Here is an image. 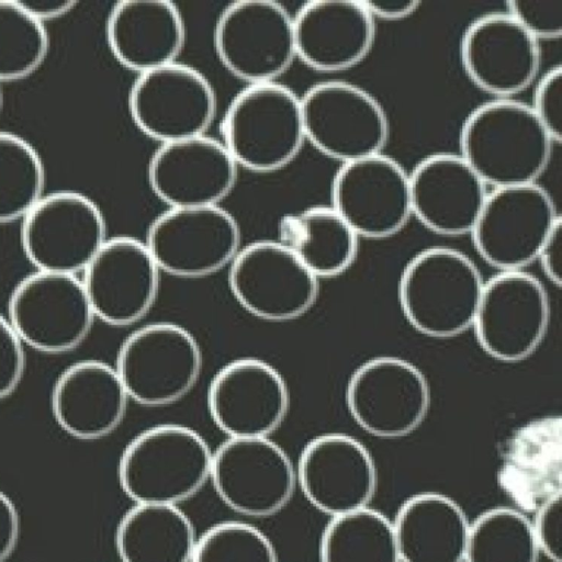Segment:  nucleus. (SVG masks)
Returning <instances> with one entry per match:
<instances>
[{
    "instance_id": "1",
    "label": "nucleus",
    "mask_w": 562,
    "mask_h": 562,
    "mask_svg": "<svg viewBox=\"0 0 562 562\" xmlns=\"http://www.w3.org/2000/svg\"><path fill=\"white\" fill-rule=\"evenodd\" d=\"M554 142L528 103L490 99L474 108L459 132V154L487 188L537 183Z\"/></svg>"
},
{
    "instance_id": "2",
    "label": "nucleus",
    "mask_w": 562,
    "mask_h": 562,
    "mask_svg": "<svg viewBox=\"0 0 562 562\" xmlns=\"http://www.w3.org/2000/svg\"><path fill=\"white\" fill-rule=\"evenodd\" d=\"M213 451L191 427L151 426L122 451L117 481L134 504L173 505L193 497L210 481Z\"/></svg>"
},
{
    "instance_id": "3",
    "label": "nucleus",
    "mask_w": 562,
    "mask_h": 562,
    "mask_svg": "<svg viewBox=\"0 0 562 562\" xmlns=\"http://www.w3.org/2000/svg\"><path fill=\"white\" fill-rule=\"evenodd\" d=\"M483 285L476 265L467 255L449 247H430L404 267L397 297L415 330L445 339L472 327Z\"/></svg>"
},
{
    "instance_id": "4",
    "label": "nucleus",
    "mask_w": 562,
    "mask_h": 562,
    "mask_svg": "<svg viewBox=\"0 0 562 562\" xmlns=\"http://www.w3.org/2000/svg\"><path fill=\"white\" fill-rule=\"evenodd\" d=\"M221 136L239 169H284L306 143L300 95L280 81L247 85L229 102Z\"/></svg>"
},
{
    "instance_id": "5",
    "label": "nucleus",
    "mask_w": 562,
    "mask_h": 562,
    "mask_svg": "<svg viewBox=\"0 0 562 562\" xmlns=\"http://www.w3.org/2000/svg\"><path fill=\"white\" fill-rule=\"evenodd\" d=\"M20 222L22 250L38 271L82 273L108 239L101 207L78 190L45 192Z\"/></svg>"
},
{
    "instance_id": "6",
    "label": "nucleus",
    "mask_w": 562,
    "mask_h": 562,
    "mask_svg": "<svg viewBox=\"0 0 562 562\" xmlns=\"http://www.w3.org/2000/svg\"><path fill=\"white\" fill-rule=\"evenodd\" d=\"M202 363L201 347L187 328L157 322L137 328L124 339L114 368L130 401L145 407H164L191 392Z\"/></svg>"
},
{
    "instance_id": "7",
    "label": "nucleus",
    "mask_w": 562,
    "mask_h": 562,
    "mask_svg": "<svg viewBox=\"0 0 562 562\" xmlns=\"http://www.w3.org/2000/svg\"><path fill=\"white\" fill-rule=\"evenodd\" d=\"M306 143L340 165L383 153L390 121L364 88L342 80L311 86L300 97Z\"/></svg>"
},
{
    "instance_id": "8",
    "label": "nucleus",
    "mask_w": 562,
    "mask_h": 562,
    "mask_svg": "<svg viewBox=\"0 0 562 562\" xmlns=\"http://www.w3.org/2000/svg\"><path fill=\"white\" fill-rule=\"evenodd\" d=\"M213 45L223 67L246 86L279 81L296 59L293 15L271 0L231 2L216 19Z\"/></svg>"
},
{
    "instance_id": "9",
    "label": "nucleus",
    "mask_w": 562,
    "mask_h": 562,
    "mask_svg": "<svg viewBox=\"0 0 562 562\" xmlns=\"http://www.w3.org/2000/svg\"><path fill=\"white\" fill-rule=\"evenodd\" d=\"M127 109L140 133L162 145L205 135L216 116L217 99L202 71L177 61L136 76Z\"/></svg>"
},
{
    "instance_id": "10",
    "label": "nucleus",
    "mask_w": 562,
    "mask_h": 562,
    "mask_svg": "<svg viewBox=\"0 0 562 562\" xmlns=\"http://www.w3.org/2000/svg\"><path fill=\"white\" fill-rule=\"evenodd\" d=\"M7 318L24 346L48 355L77 348L95 319L81 279L38 270L13 288Z\"/></svg>"
},
{
    "instance_id": "11",
    "label": "nucleus",
    "mask_w": 562,
    "mask_h": 562,
    "mask_svg": "<svg viewBox=\"0 0 562 562\" xmlns=\"http://www.w3.org/2000/svg\"><path fill=\"white\" fill-rule=\"evenodd\" d=\"M144 241L160 272L199 279L231 265L241 248V231L222 205L176 207L151 221Z\"/></svg>"
},
{
    "instance_id": "12",
    "label": "nucleus",
    "mask_w": 562,
    "mask_h": 562,
    "mask_svg": "<svg viewBox=\"0 0 562 562\" xmlns=\"http://www.w3.org/2000/svg\"><path fill=\"white\" fill-rule=\"evenodd\" d=\"M210 481L231 510L251 518L278 514L297 487L295 464L270 438H227L213 451Z\"/></svg>"
},
{
    "instance_id": "13",
    "label": "nucleus",
    "mask_w": 562,
    "mask_h": 562,
    "mask_svg": "<svg viewBox=\"0 0 562 562\" xmlns=\"http://www.w3.org/2000/svg\"><path fill=\"white\" fill-rule=\"evenodd\" d=\"M227 282L243 310L271 323L300 318L319 294V280L277 239L241 247L228 266Z\"/></svg>"
},
{
    "instance_id": "14",
    "label": "nucleus",
    "mask_w": 562,
    "mask_h": 562,
    "mask_svg": "<svg viewBox=\"0 0 562 562\" xmlns=\"http://www.w3.org/2000/svg\"><path fill=\"white\" fill-rule=\"evenodd\" d=\"M346 405L366 432L396 439L414 432L430 407V387L414 363L392 356L361 363L346 386Z\"/></svg>"
},
{
    "instance_id": "15",
    "label": "nucleus",
    "mask_w": 562,
    "mask_h": 562,
    "mask_svg": "<svg viewBox=\"0 0 562 562\" xmlns=\"http://www.w3.org/2000/svg\"><path fill=\"white\" fill-rule=\"evenodd\" d=\"M538 183L492 189L470 235L481 258L499 271L522 270L561 221Z\"/></svg>"
},
{
    "instance_id": "16",
    "label": "nucleus",
    "mask_w": 562,
    "mask_h": 562,
    "mask_svg": "<svg viewBox=\"0 0 562 562\" xmlns=\"http://www.w3.org/2000/svg\"><path fill=\"white\" fill-rule=\"evenodd\" d=\"M550 322L547 290L522 270L501 271L484 282L472 327L493 359L519 362L543 341Z\"/></svg>"
},
{
    "instance_id": "17",
    "label": "nucleus",
    "mask_w": 562,
    "mask_h": 562,
    "mask_svg": "<svg viewBox=\"0 0 562 562\" xmlns=\"http://www.w3.org/2000/svg\"><path fill=\"white\" fill-rule=\"evenodd\" d=\"M329 205L359 238H389L412 217L409 173L384 153L340 165Z\"/></svg>"
},
{
    "instance_id": "18",
    "label": "nucleus",
    "mask_w": 562,
    "mask_h": 562,
    "mask_svg": "<svg viewBox=\"0 0 562 562\" xmlns=\"http://www.w3.org/2000/svg\"><path fill=\"white\" fill-rule=\"evenodd\" d=\"M206 405L214 425L227 438H270L286 418L290 391L271 363L238 358L213 376Z\"/></svg>"
},
{
    "instance_id": "19",
    "label": "nucleus",
    "mask_w": 562,
    "mask_h": 562,
    "mask_svg": "<svg viewBox=\"0 0 562 562\" xmlns=\"http://www.w3.org/2000/svg\"><path fill=\"white\" fill-rule=\"evenodd\" d=\"M296 486L306 501L329 518L369 507L378 487V470L357 438L327 432L303 447L295 464Z\"/></svg>"
},
{
    "instance_id": "20",
    "label": "nucleus",
    "mask_w": 562,
    "mask_h": 562,
    "mask_svg": "<svg viewBox=\"0 0 562 562\" xmlns=\"http://www.w3.org/2000/svg\"><path fill=\"white\" fill-rule=\"evenodd\" d=\"M460 63L469 80L491 99H513L540 75V43L506 11L472 20L459 44Z\"/></svg>"
},
{
    "instance_id": "21",
    "label": "nucleus",
    "mask_w": 562,
    "mask_h": 562,
    "mask_svg": "<svg viewBox=\"0 0 562 562\" xmlns=\"http://www.w3.org/2000/svg\"><path fill=\"white\" fill-rule=\"evenodd\" d=\"M160 270L144 240L108 237L83 270L81 282L94 317L126 327L142 321L158 296Z\"/></svg>"
},
{
    "instance_id": "22",
    "label": "nucleus",
    "mask_w": 562,
    "mask_h": 562,
    "mask_svg": "<svg viewBox=\"0 0 562 562\" xmlns=\"http://www.w3.org/2000/svg\"><path fill=\"white\" fill-rule=\"evenodd\" d=\"M238 170L221 139L205 134L158 145L147 181L167 209L215 206L234 190Z\"/></svg>"
},
{
    "instance_id": "23",
    "label": "nucleus",
    "mask_w": 562,
    "mask_h": 562,
    "mask_svg": "<svg viewBox=\"0 0 562 562\" xmlns=\"http://www.w3.org/2000/svg\"><path fill=\"white\" fill-rule=\"evenodd\" d=\"M408 173L412 217L438 235L471 233L490 190L459 153L429 154Z\"/></svg>"
},
{
    "instance_id": "24",
    "label": "nucleus",
    "mask_w": 562,
    "mask_h": 562,
    "mask_svg": "<svg viewBox=\"0 0 562 562\" xmlns=\"http://www.w3.org/2000/svg\"><path fill=\"white\" fill-rule=\"evenodd\" d=\"M296 59L323 74L362 63L375 41V22L358 0H314L293 15Z\"/></svg>"
},
{
    "instance_id": "25",
    "label": "nucleus",
    "mask_w": 562,
    "mask_h": 562,
    "mask_svg": "<svg viewBox=\"0 0 562 562\" xmlns=\"http://www.w3.org/2000/svg\"><path fill=\"white\" fill-rule=\"evenodd\" d=\"M130 398L114 367L95 359L77 361L54 382L50 409L68 436L93 441L123 422Z\"/></svg>"
},
{
    "instance_id": "26",
    "label": "nucleus",
    "mask_w": 562,
    "mask_h": 562,
    "mask_svg": "<svg viewBox=\"0 0 562 562\" xmlns=\"http://www.w3.org/2000/svg\"><path fill=\"white\" fill-rule=\"evenodd\" d=\"M108 47L136 76L179 61L187 40L180 9L166 0H123L105 22Z\"/></svg>"
},
{
    "instance_id": "27",
    "label": "nucleus",
    "mask_w": 562,
    "mask_h": 562,
    "mask_svg": "<svg viewBox=\"0 0 562 562\" xmlns=\"http://www.w3.org/2000/svg\"><path fill=\"white\" fill-rule=\"evenodd\" d=\"M470 522L461 505L446 494L409 496L392 519L401 562H464Z\"/></svg>"
},
{
    "instance_id": "28",
    "label": "nucleus",
    "mask_w": 562,
    "mask_h": 562,
    "mask_svg": "<svg viewBox=\"0 0 562 562\" xmlns=\"http://www.w3.org/2000/svg\"><path fill=\"white\" fill-rule=\"evenodd\" d=\"M277 240L319 280L352 266L359 237L330 205H317L284 214L277 225Z\"/></svg>"
},
{
    "instance_id": "29",
    "label": "nucleus",
    "mask_w": 562,
    "mask_h": 562,
    "mask_svg": "<svg viewBox=\"0 0 562 562\" xmlns=\"http://www.w3.org/2000/svg\"><path fill=\"white\" fill-rule=\"evenodd\" d=\"M114 539L121 562H191L198 536L179 506L134 504L117 522Z\"/></svg>"
},
{
    "instance_id": "30",
    "label": "nucleus",
    "mask_w": 562,
    "mask_h": 562,
    "mask_svg": "<svg viewBox=\"0 0 562 562\" xmlns=\"http://www.w3.org/2000/svg\"><path fill=\"white\" fill-rule=\"evenodd\" d=\"M318 555L319 562H401L392 520L370 506L329 518Z\"/></svg>"
},
{
    "instance_id": "31",
    "label": "nucleus",
    "mask_w": 562,
    "mask_h": 562,
    "mask_svg": "<svg viewBox=\"0 0 562 562\" xmlns=\"http://www.w3.org/2000/svg\"><path fill=\"white\" fill-rule=\"evenodd\" d=\"M530 519L509 506L492 507L470 522L464 562H538Z\"/></svg>"
},
{
    "instance_id": "32",
    "label": "nucleus",
    "mask_w": 562,
    "mask_h": 562,
    "mask_svg": "<svg viewBox=\"0 0 562 562\" xmlns=\"http://www.w3.org/2000/svg\"><path fill=\"white\" fill-rule=\"evenodd\" d=\"M46 172L36 147L0 130V224L21 221L45 193Z\"/></svg>"
},
{
    "instance_id": "33",
    "label": "nucleus",
    "mask_w": 562,
    "mask_h": 562,
    "mask_svg": "<svg viewBox=\"0 0 562 562\" xmlns=\"http://www.w3.org/2000/svg\"><path fill=\"white\" fill-rule=\"evenodd\" d=\"M49 36L18 0H0V83L35 72L45 61Z\"/></svg>"
},
{
    "instance_id": "34",
    "label": "nucleus",
    "mask_w": 562,
    "mask_h": 562,
    "mask_svg": "<svg viewBox=\"0 0 562 562\" xmlns=\"http://www.w3.org/2000/svg\"><path fill=\"white\" fill-rule=\"evenodd\" d=\"M191 562H278L276 548L245 521H222L198 537Z\"/></svg>"
},
{
    "instance_id": "35",
    "label": "nucleus",
    "mask_w": 562,
    "mask_h": 562,
    "mask_svg": "<svg viewBox=\"0 0 562 562\" xmlns=\"http://www.w3.org/2000/svg\"><path fill=\"white\" fill-rule=\"evenodd\" d=\"M505 11L538 43L562 34V0H512Z\"/></svg>"
},
{
    "instance_id": "36",
    "label": "nucleus",
    "mask_w": 562,
    "mask_h": 562,
    "mask_svg": "<svg viewBox=\"0 0 562 562\" xmlns=\"http://www.w3.org/2000/svg\"><path fill=\"white\" fill-rule=\"evenodd\" d=\"M530 110L555 144L562 138V67L554 65L533 82Z\"/></svg>"
},
{
    "instance_id": "37",
    "label": "nucleus",
    "mask_w": 562,
    "mask_h": 562,
    "mask_svg": "<svg viewBox=\"0 0 562 562\" xmlns=\"http://www.w3.org/2000/svg\"><path fill=\"white\" fill-rule=\"evenodd\" d=\"M531 528L540 555L551 562H561V492H558L535 509Z\"/></svg>"
},
{
    "instance_id": "38",
    "label": "nucleus",
    "mask_w": 562,
    "mask_h": 562,
    "mask_svg": "<svg viewBox=\"0 0 562 562\" xmlns=\"http://www.w3.org/2000/svg\"><path fill=\"white\" fill-rule=\"evenodd\" d=\"M25 364L24 344L8 318L0 314V401L19 387Z\"/></svg>"
},
{
    "instance_id": "39",
    "label": "nucleus",
    "mask_w": 562,
    "mask_h": 562,
    "mask_svg": "<svg viewBox=\"0 0 562 562\" xmlns=\"http://www.w3.org/2000/svg\"><path fill=\"white\" fill-rule=\"evenodd\" d=\"M21 530L19 510L11 497L0 490V562L14 551Z\"/></svg>"
},
{
    "instance_id": "40",
    "label": "nucleus",
    "mask_w": 562,
    "mask_h": 562,
    "mask_svg": "<svg viewBox=\"0 0 562 562\" xmlns=\"http://www.w3.org/2000/svg\"><path fill=\"white\" fill-rule=\"evenodd\" d=\"M547 279L561 285L562 269V220L559 221L543 241L537 259Z\"/></svg>"
},
{
    "instance_id": "41",
    "label": "nucleus",
    "mask_w": 562,
    "mask_h": 562,
    "mask_svg": "<svg viewBox=\"0 0 562 562\" xmlns=\"http://www.w3.org/2000/svg\"><path fill=\"white\" fill-rule=\"evenodd\" d=\"M371 18L382 22H401L413 16L420 8L415 0H362Z\"/></svg>"
},
{
    "instance_id": "42",
    "label": "nucleus",
    "mask_w": 562,
    "mask_h": 562,
    "mask_svg": "<svg viewBox=\"0 0 562 562\" xmlns=\"http://www.w3.org/2000/svg\"><path fill=\"white\" fill-rule=\"evenodd\" d=\"M20 4L38 22L45 24L65 16L74 10V0H18Z\"/></svg>"
},
{
    "instance_id": "43",
    "label": "nucleus",
    "mask_w": 562,
    "mask_h": 562,
    "mask_svg": "<svg viewBox=\"0 0 562 562\" xmlns=\"http://www.w3.org/2000/svg\"><path fill=\"white\" fill-rule=\"evenodd\" d=\"M2 102H3V94H2V90H1V83H0V112L2 109Z\"/></svg>"
}]
</instances>
